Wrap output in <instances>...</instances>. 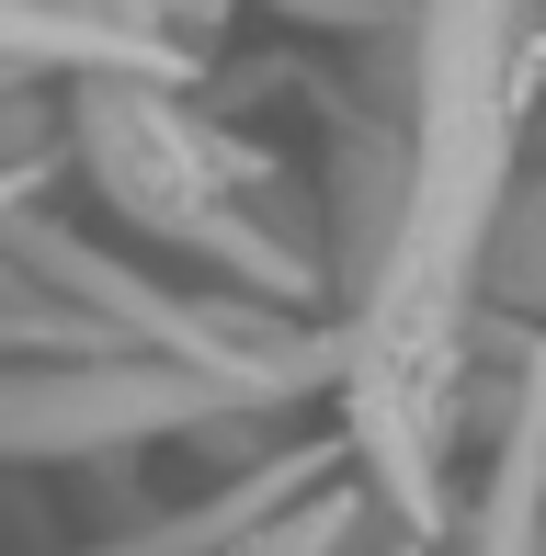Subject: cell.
<instances>
[{
  "mask_svg": "<svg viewBox=\"0 0 546 556\" xmlns=\"http://www.w3.org/2000/svg\"><path fill=\"white\" fill-rule=\"evenodd\" d=\"M342 545H353V500H308V511H273L262 522V534L251 545H228V556H342Z\"/></svg>",
  "mask_w": 546,
  "mask_h": 556,
  "instance_id": "obj_5",
  "label": "cell"
},
{
  "mask_svg": "<svg viewBox=\"0 0 546 556\" xmlns=\"http://www.w3.org/2000/svg\"><path fill=\"white\" fill-rule=\"evenodd\" d=\"M489 285L512 307H546V193H524L512 216H489Z\"/></svg>",
  "mask_w": 546,
  "mask_h": 556,
  "instance_id": "obj_4",
  "label": "cell"
},
{
  "mask_svg": "<svg viewBox=\"0 0 546 556\" xmlns=\"http://www.w3.org/2000/svg\"><path fill=\"white\" fill-rule=\"evenodd\" d=\"M216 409H273V397L228 387V375L206 364H103V352H80V364H46V375H0V454H23V466H80V454H126L148 432H194V420Z\"/></svg>",
  "mask_w": 546,
  "mask_h": 556,
  "instance_id": "obj_1",
  "label": "cell"
},
{
  "mask_svg": "<svg viewBox=\"0 0 546 556\" xmlns=\"http://www.w3.org/2000/svg\"><path fill=\"white\" fill-rule=\"evenodd\" d=\"M535 534H546V364L524 375V397H512V420H501V454H489L467 556H535Z\"/></svg>",
  "mask_w": 546,
  "mask_h": 556,
  "instance_id": "obj_3",
  "label": "cell"
},
{
  "mask_svg": "<svg viewBox=\"0 0 546 556\" xmlns=\"http://www.w3.org/2000/svg\"><path fill=\"white\" fill-rule=\"evenodd\" d=\"M308 477H331V454H285V466H262V477H228L216 500H194V511H160V522H137V534H103V545H80V556H228V545H251L273 511H296V489Z\"/></svg>",
  "mask_w": 546,
  "mask_h": 556,
  "instance_id": "obj_2",
  "label": "cell"
}]
</instances>
